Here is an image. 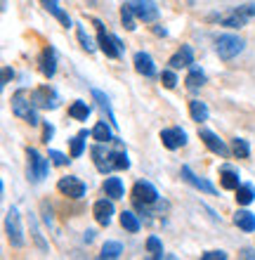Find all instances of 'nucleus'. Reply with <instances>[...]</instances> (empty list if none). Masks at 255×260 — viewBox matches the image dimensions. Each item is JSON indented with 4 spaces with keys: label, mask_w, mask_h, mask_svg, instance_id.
Returning a JSON list of instances; mask_svg holds the SVG:
<instances>
[{
    "label": "nucleus",
    "mask_w": 255,
    "mask_h": 260,
    "mask_svg": "<svg viewBox=\"0 0 255 260\" xmlns=\"http://www.w3.org/2000/svg\"><path fill=\"white\" fill-rule=\"evenodd\" d=\"M232 154H234L236 158H248L250 156V147L246 140H241V137H236L234 142H232Z\"/></svg>",
    "instance_id": "34"
},
{
    "label": "nucleus",
    "mask_w": 255,
    "mask_h": 260,
    "mask_svg": "<svg viewBox=\"0 0 255 260\" xmlns=\"http://www.w3.org/2000/svg\"><path fill=\"white\" fill-rule=\"evenodd\" d=\"M161 142L166 149H179V147H185L187 144V133L182 128H166L161 130Z\"/></svg>",
    "instance_id": "12"
},
{
    "label": "nucleus",
    "mask_w": 255,
    "mask_h": 260,
    "mask_svg": "<svg viewBox=\"0 0 255 260\" xmlns=\"http://www.w3.org/2000/svg\"><path fill=\"white\" fill-rule=\"evenodd\" d=\"M168 64H170V69H189V67H194V50L189 48V45H182V48H179L177 52L168 59Z\"/></svg>",
    "instance_id": "15"
},
{
    "label": "nucleus",
    "mask_w": 255,
    "mask_h": 260,
    "mask_svg": "<svg viewBox=\"0 0 255 260\" xmlns=\"http://www.w3.org/2000/svg\"><path fill=\"white\" fill-rule=\"evenodd\" d=\"M147 248L154 253V258H163V246H161V241L156 237H149L147 239Z\"/></svg>",
    "instance_id": "35"
},
{
    "label": "nucleus",
    "mask_w": 255,
    "mask_h": 260,
    "mask_svg": "<svg viewBox=\"0 0 255 260\" xmlns=\"http://www.w3.org/2000/svg\"><path fill=\"white\" fill-rule=\"evenodd\" d=\"M26 156H28V180H33V182H43L45 175H48V158H43L38 154V149L33 147H28L26 149Z\"/></svg>",
    "instance_id": "5"
},
{
    "label": "nucleus",
    "mask_w": 255,
    "mask_h": 260,
    "mask_svg": "<svg viewBox=\"0 0 255 260\" xmlns=\"http://www.w3.org/2000/svg\"><path fill=\"white\" fill-rule=\"evenodd\" d=\"M69 116L71 118H76V121H88V116H90V107L85 102H81V100H78V102H74L69 107Z\"/></svg>",
    "instance_id": "26"
},
{
    "label": "nucleus",
    "mask_w": 255,
    "mask_h": 260,
    "mask_svg": "<svg viewBox=\"0 0 255 260\" xmlns=\"http://www.w3.org/2000/svg\"><path fill=\"white\" fill-rule=\"evenodd\" d=\"M92 97H95L97 102H99V107H102L104 111H106V114H109V123L114 125V128H116V116H114V111H111V104H109V97L104 95L102 90H92Z\"/></svg>",
    "instance_id": "25"
},
{
    "label": "nucleus",
    "mask_w": 255,
    "mask_h": 260,
    "mask_svg": "<svg viewBox=\"0 0 255 260\" xmlns=\"http://www.w3.org/2000/svg\"><path fill=\"white\" fill-rule=\"evenodd\" d=\"M12 114L24 118V121H28L31 125L38 123V114H35V107H33V102H31V92H26V90H17V92H14L12 95Z\"/></svg>",
    "instance_id": "2"
},
{
    "label": "nucleus",
    "mask_w": 255,
    "mask_h": 260,
    "mask_svg": "<svg viewBox=\"0 0 255 260\" xmlns=\"http://www.w3.org/2000/svg\"><path fill=\"white\" fill-rule=\"evenodd\" d=\"M234 225L243 232H255V215L250 211H236L234 213Z\"/></svg>",
    "instance_id": "19"
},
{
    "label": "nucleus",
    "mask_w": 255,
    "mask_h": 260,
    "mask_svg": "<svg viewBox=\"0 0 255 260\" xmlns=\"http://www.w3.org/2000/svg\"><path fill=\"white\" fill-rule=\"evenodd\" d=\"M31 102H33L35 109H57L59 100H57V92L50 85H41L31 92Z\"/></svg>",
    "instance_id": "9"
},
{
    "label": "nucleus",
    "mask_w": 255,
    "mask_h": 260,
    "mask_svg": "<svg viewBox=\"0 0 255 260\" xmlns=\"http://www.w3.org/2000/svg\"><path fill=\"white\" fill-rule=\"evenodd\" d=\"M92 137H95L97 142H111V140H114V137H111V130H109V125L104 123V121H99V123L95 125V128H92Z\"/></svg>",
    "instance_id": "31"
},
{
    "label": "nucleus",
    "mask_w": 255,
    "mask_h": 260,
    "mask_svg": "<svg viewBox=\"0 0 255 260\" xmlns=\"http://www.w3.org/2000/svg\"><path fill=\"white\" fill-rule=\"evenodd\" d=\"M10 78H14V71L10 67H5V69H3V81H0V85H7V83H10Z\"/></svg>",
    "instance_id": "41"
},
{
    "label": "nucleus",
    "mask_w": 255,
    "mask_h": 260,
    "mask_svg": "<svg viewBox=\"0 0 255 260\" xmlns=\"http://www.w3.org/2000/svg\"><path fill=\"white\" fill-rule=\"evenodd\" d=\"M250 17H255V5H241V7H232L227 12H217L213 14L210 19L222 24V26H229V28H241L248 24Z\"/></svg>",
    "instance_id": "1"
},
{
    "label": "nucleus",
    "mask_w": 255,
    "mask_h": 260,
    "mask_svg": "<svg viewBox=\"0 0 255 260\" xmlns=\"http://www.w3.org/2000/svg\"><path fill=\"white\" fill-rule=\"evenodd\" d=\"M57 189H59L64 197H71V199H83L85 197V185L78 178H74V175L59 178V182H57Z\"/></svg>",
    "instance_id": "11"
},
{
    "label": "nucleus",
    "mask_w": 255,
    "mask_h": 260,
    "mask_svg": "<svg viewBox=\"0 0 255 260\" xmlns=\"http://www.w3.org/2000/svg\"><path fill=\"white\" fill-rule=\"evenodd\" d=\"M121 253H123V246L118 244V241H106L102 246V253H99V258H121Z\"/></svg>",
    "instance_id": "30"
},
{
    "label": "nucleus",
    "mask_w": 255,
    "mask_h": 260,
    "mask_svg": "<svg viewBox=\"0 0 255 260\" xmlns=\"http://www.w3.org/2000/svg\"><path fill=\"white\" fill-rule=\"evenodd\" d=\"M189 111H192V118L196 123L208 121V107L201 102V100H192V102H189Z\"/></svg>",
    "instance_id": "23"
},
{
    "label": "nucleus",
    "mask_w": 255,
    "mask_h": 260,
    "mask_svg": "<svg viewBox=\"0 0 255 260\" xmlns=\"http://www.w3.org/2000/svg\"><path fill=\"white\" fill-rule=\"evenodd\" d=\"M5 230H7V239H10V244H12L14 248L24 246V230H21V222H19V211H17L14 206L7 211Z\"/></svg>",
    "instance_id": "4"
},
{
    "label": "nucleus",
    "mask_w": 255,
    "mask_h": 260,
    "mask_svg": "<svg viewBox=\"0 0 255 260\" xmlns=\"http://www.w3.org/2000/svg\"><path fill=\"white\" fill-rule=\"evenodd\" d=\"M85 137H88V130H81L74 140H71V158H78L85 149Z\"/></svg>",
    "instance_id": "29"
},
{
    "label": "nucleus",
    "mask_w": 255,
    "mask_h": 260,
    "mask_svg": "<svg viewBox=\"0 0 255 260\" xmlns=\"http://www.w3.org/2000/svg\"><path fill=\"white\" fill-rule=\"evenodd\" d=\"M111 166H114V171H128V168H130V161H128V154H125L123 149L111 151Z\"/></svg>",
    "instance_id": "28"
},
{
    "label": "nucleus",
    "mask_w": 255,
    "mask_h": 260,
    "mask_svg": "<svg viewBox=\"0 0 255 260\" xmlns=\"http://www.w3.org/2000/svg\"><path fill=\"white\" fill-rule=\"evenodd\" d=\"M90 154H92V158H95V166H97V171L99 173L106 175V173L114 171V166H111V151L104 149V142H97Z\"/></svg>",
    "instance_id": "13"
},
{
    "label": "nucleus",
    "mask_w": 255,
    "mask_h": 260,
    "mask_svg": "<svg viewBox=\"0 0 255 260\" xmlns=\"http://www.w3.org/2000/svg\"><path fill=\"white\" fill-rule=\"evenodd\" d=\"M43 3V7H45V10H48V12H52L57 17V19L62 21L64 26H71V19H69V14L64 12L62 7H59V3H57V0H41Z\"/></svg>",
    "instance_id": "22"
},
{
    "label": "nucleus",
    "mask_w": 255,
    "mask_h": 260,
    "mask_svg": "<svg viewBox=\"0 0 255 260\" xmlns=\"http://www.w3.org/2000/svg\"><path fill=\"white\" fill-rule=\"evenodd\" d=\"M199 137L203 140V144H206L208 149L213 151V154H217V156H222V158H227L232 151H229V147L225 142H222L220 137L215 135L213 130H206V128H199Z\"/></svg>",
    "instance_id": "10"
},
{
    "label": "nucleus",
    "mask_w": 255,
    "mask_h": 260,
    "mask_svg": "<svg viewBox=\"0 0 255 260\" xmlns=\"http://www.w3.org/2000/svg\"><path fill=\"white\" fill-rule=\"evenodd\" d=\"M121 227L123 230H128V232H139V220H137V215L135 213H130V211H123L121 213Z\"/></svg>",
    "instance_id": "27"
},
{
    "label": "nucleus",
    "mask_w": 255,
    "mask_h": 260,
    "mask_svg": "<svg viewBox=\"0 0 255 260\" xmlns=\"http://www.w3.org/2000/svg\"><path fill=\"white\" fill-rule=\"evenodd\" d=\"M50 158H52V164L55 166H66L71 161L69 156H64L62 151H57V149H50Z\"/></svg>",
    "instance_id": "38"
},
{
    "label": "nucleus",
    "mask_w": 255,
    "mask_h": 260,
    "mask_svg": "<svg viewBox=\"0 0 255 260\" xmlns=\"http://www.w3.org/2000/svg\"><path fill=\"white\" fill-rule=\"evenodd\" d=\"M41 71L45 78H52L57 71V52L55 48H45L43 50V57H41Z\"/></svg>",
    "instance_id": "17"
},
{
    "label": "nucleus",
    "mask_w": 255,
    "mask_h": 260,
    "mask_svg": "<svg viewBox=\"0 0 255 260\" xmlns=\"http://www.w3.org/2000/svg\"><path fill=\"white\" fill-rule=\"evenodd\" d=\"M95 239V232H92V230H88V232H85V241H92Z\"/></svg>",
    "instance_id": "43"
},
{
    "label": "nucleus",
    "mask_w": 255,
    "mask_h": 260,
    "mask_svg": "<svg viewBox=\"0 0 255 260\" xmlns=\"http://www.w3.org/2000/svg\"><path fill=\"white\" fill-rule=\"evenodd\" d=\"M135 19H137V17H135V12H132V7L128 5V3H125L123 7H121V21H123V26L128 28V31H135Z\"/></svg>",
    "instance_id": "33"
},
{
    "label": "nucleus",
    "mask_w": 255,
    "mask_h": 260,
    "mask_svg": "<svg viewBox=\"0 0 255 260\" xmlns=\"http://www.w3.org/2000/svg\"><path fill=\"white\" fill-rule=\"evenodd\" d=\"M161 83H163L168 90H172L177 85V76L172 74V71H163V74H161Z\"/></svg>",
    "instance_id": "36"
},
{
    "label": "nucleus",
    "mask_w": 255,
    "mask_h": 260,
    "mask_svg": "<svg viewBox=\"0 0 255 260\" xmlns=\"http://www.w3.org/2000/svg\"><path fill=\"white\" fill-rule=\"evenodd\" d=\"M52 135H55V128H52L50 123H45V125H43V142H50V140H52Z\"/></svg>",
    "instance_id": "40"
},
{
    "label": "nucleus",
    "mask_w": 255,
    "mask_h": 260,
    "mask_svg": "<svg viewBox=\"0 0 255 260\" xmlns=\"http://www.w3.org/2000/svg\"><path fill=\"white\" fill-rule=\"evenodd\" d=\"M132 201L137 206H152L159 201V192H156V187H154L152 182L139 180V182H135V187H132Z\"/></svg>",
    "instance_id": "7"
},
{
    "label": "nucleus",
    "mask_w": 255,
    "mask_h": 260,
    "mask_svg": "<svg viewBox=\"0 0 255 260\" xmlns=\"http://www.w3.org/2000/svg\"><path fill=\"white\" fill-rule=\"evenodd\" d=\"M132 62H135V71L142 74V76H147V78H152V76L156 74V67H154V59H152L149 52H137Z\"/></svg>",
    "instance_id": "16"
},
{
    "label": "nucleus",
    "mask_w": 255,
    "mask_h": 260,
    "mask_svg": "<svg viewBox=\"0 0 255 260\" xmlns=\"http://www.w3.org/2000/svg\"><path fill=\"white\" fill-rule=\"evenodd\" d=\"M92 215H95V220L99 225L106 227L111 222V218H114V204H111L109 199H99V201L92 206Z\"/></svg>",
    "instance_id": "14"
},
{
    "label": "nucleus",
    "mask_w": 255,
    "mask_h": 260,
    "mask_svg": "<svg viewBox=\"0 0 255 260\" xmlns=\"http://www.w3.org/2000/svg\"><path fill=\"white\" fill-rule=\"evenodd\" d=\"M182 178H185L187 182H189V185L196 187V189H201V192H206V194H215V187L210 185V182H206L203 178H199V175H194L189 166H182Z\"/></svg>",
    "instance_id": "18"
},
{
    "label": "nucleus",
    "mask_w": 255,
    "mask_h": 260,
    "mask_svg": "<svg viewBox=\"0 0 255 260\" xmlns=\"http://www.w3.org/2000/svg\"><path fill=\"white\" fill-rule=\"evenodd\" d=\"M220 185L225 187V189H234V192H236V189H239V185H241V182H239V173L225 166V168L220 171Z\"/></svg>",
    "instance_id": "21"
},
{
    "label": "nucleus",
    "mask_w": 255,
    "mask_h": 260,
    "mask_svg": "<svg viewBox=\"0 0 255 260\" xmlns=\"http://www.w3.org/2000/svg\"><path fill=\"white\" fill-rule=\"evenodd\" d=\"M97 24V41H99V48H102V52L109 59H118L121 57V52H123V45H121V41H118L116 36H109L104 34V28L99 21H95Z\"/></svg>",
    "instance_id": "6"
},
{
    "label": "nucleus",
    "mask_w": 255,
    "mask_h": 260,
    "mask_svg": "<svg viewBox=\"0 0 255 260\" xmlns=\"http://www.w3.org/2000/svg\"><path fill=\"white\" fill-rule=\"evenodd\" d=\"M253 199H255L253 185H239V189H236V201H239V204H241V206H248Z\"/></svg>",
    "instance_id": "32"
},
{
    "label": "nucleus",
    "mask_w": 255,
    "mask_h": 260,
    "mask_svg": "<svg viewBox=\"0 0 255 260\" xmlns=\"http://www.w3.org/2000/svg\"><path fill=\"white\" fill-rule=\"evenodd\" d=\"M104 192H106V197H111V199H121L123 197V185H121V180L106 178L104 180Z\"/></svg>",
    "instance_id": "24"
},
{
    "label": "nucleus",
    "mask_w": 255,
    "mask_h": 260,
    "mask_svg": "<svg viewBox=\"0 0 255 260\" xmlns=\"http://www.w3.org/2000/svg\"><path fill=\"white\" fill-rule=\"evenodd\" d=\"M78 41H81V45H83L88 52H92V50H95V45H92V41H90V36L85 34L83 26H78Z\"/></svg>",
    "instance_id": "37"
},
{
    "label": "nucleus",
    "mask_w": 255,
    "mask_h": 260,
    "mask_svg": "<svg viewBox=\"0 0 255 260\" xmlns=\"http://www.w3.org/2000/svg\"><path fill=\"white\" fill-rule=\"evenodd\" d=\"M128 5L132 7L135 17L144 24H152V21L159 19V7L154 0H128Z\"/></svg>",
    "instance_id": "8"
},
{
    "label": "nucleus",
    "mask_w": 255,
    "mask_h": 260,
    "mask_svg": "<svg viewBox=\"0 0 255 260\" xmlns=\"http://www.w3.org/2000/svg\"><path fill=\"white\" fill-rule=\"evenodd\" d=\"M185 83L189 90H199L201 85H206V74L199 67H189V74H187Z\"/></svg>",
    "instance_id": "20"
},
{
    "label": "nucleus",
    "mask_w": 255,
    "mask_h": 260,
    "mask_svg": "<svg viewBox=\"0 0 255 260\" xmlns=\"http://www.w3.org/2000/svg\"><path fill=\"white\" fill-rule=\"evenodd\" d=\"M203 260H227V253L225 251H208V253H203Z\"/></svg>",
    "instance_id": "39"
},
{
    "label": "nucleus",
    "mask_w": 255,
    "mask_h": 260,
    "mask_svg": "<svg viewBox=\"0 0 255 260\" xmlns=\"http://www.w3.org/2000/svg\"><path fill=\"white\" fill-rule=\"evenodd\" d=\"M243 258H255V253H253V251H248V248H243Z\"/></svg>",
    "instance_id": "42"
},
{
    "label": "nucleus",
    "mask_w": 255,
    "mask_h": 260,
    "mask_svg": "<svg viewBox=\"0 0 255 260\" xmlns=\"http://www.w3.org/2000/svg\"><path fill=\"white\" fill-rule=\"evenodd\" d=\"M243 45H246L243 38H239V36H234V34H222V36H217V41H215L217 57L225 59V62L234 59L239 52H243Z\"/></svg>",
    "instance_id": "3"
}]
</instances>
